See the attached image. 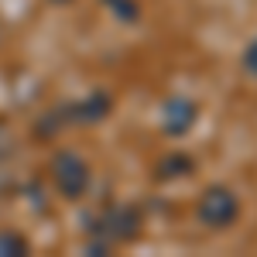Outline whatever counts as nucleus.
<instances>
[{
    "mask_svg": "<svg viewBox=\"0 0 257 257\" xmlns=\"http://www.w3.org/2000/svg\"><path fill=\"white\" fill-rule=\"evenodd\" d=\"M52 178H55V189L62 196H79L86 189V165L72 151H62L52 165Z\"/></svg>",
    "mask_w": 257,
    "mask_h": 257,
    "instance_id": "nucleus-2",
    "label": "nucleus"
},
{
    "mask_svg": "<svg viewBox=\"0 0 257 257\" xmlns=\"http://www.w3.org/2000/svg\"><path fill=\"white\" fill-rule=\"evenodd\" d=\"M243 65H247V69H250V72L257 76V41L250 45V48H247V59H243Z\"/></svg>",
    "mask_w": 257,
    "mask_h": 257,
    "instance_id": "nucleus-4",
    "label": "nucleus"
},
{
    "mask_svg": "<svg viewBox=\"0 0 257 257\" xmlns=\"http://www.w3.org/2000/svg\"><path fill=\"white\" fill-rule=\"evenodd\" d=\"M24 250H28V243L18 233H11V230L0 233V254H24Z\"/></svg>",
    "mask_w": 257,
    "mask_h": 257,
    "instance_id": "nucleus-3",
    "label": "nucleus"
},
{
    "mask_svg": "<svg viewBox=\"0 0 257 257\" xmlns=\"http://www.w3.org/2000/svg\"><path fill=\"white\" fill-rule=\"evenodd\" d=\"M196 216L202 226L223 230V226H230L237 219V199L226 189H206L202 199H199V206H196Z\"/></svg>",
    "mask_w": 257,
    "mask_h": 257,
    "instance_id": "nucleus-1",
    "label": "nucleus"
}]
</instances>
